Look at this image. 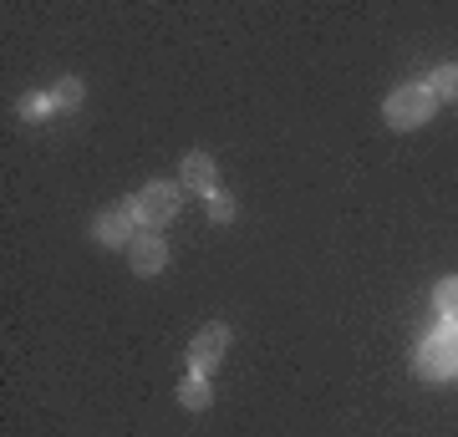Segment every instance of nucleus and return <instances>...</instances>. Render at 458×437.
<instances>
[{
  "label": "nucleus",
  "instance_id": "0eeeda50",
  "mask_svg": "<svg viewBox=\"0 0 458 437\" xmlns=\"http://www.w3.org/2000/svg\"><path fill=\"white\" fill-rule=\"evenodd\" d=\"M179 189H189V194H204L209 198L214 189H219V163H214V153H189L183 158V168H179Z\"/></svg>",
  "mask_w": 458,
  "mask_h": 437
},
{
  "label": "nucleus",
  "instance_id": "f8f14e48",
  "mask_svg": "<svg viewBox=\"0 0 458 437\" xmlns=\"http://www.w3.org/2000/svg\"><path fill=\"white\" fill-rule=\"evenodd\" d=\"M51 113H56L51 92H26V97H21V117H26V122H41V117H51Z\"/></svg>",
  "mask_w": 458,
  "mask_h": 437
},
{
  "label": "nucleus",
  "instance_id": "9d476101",
  "mask_svg": "<svg viewBox=\"0 0 458 437\" xmlns=\"http://www.w3.org/2000/svg\"><path fill=\"white\" fill-rule=\"evenodd\" d=\"M433 310H438L443 321H458V275H448V280L433 285Z\"/></svg>",
  "mask_w": 458,
  "mask_h": 437
},
{
  "label": "nucleus",
  "instance_id": "423d86ee",
  "mask_svg": "<svg viewBox=\"0 0 458 437\" xmlns=\"http://www.w3.org/2000/svg\"><path fill=\"white\" fill-rule=\"evenodd\" d=\"M128 265H132V275H164V265H168V244H164V234H138V240L128 244Z\"/></svg>",
  "mask_w": 458,
  "mask_h": 437
},
{
  "label": "nucleus",
  "instance_id": "39448f33",
  "mask_svg": "<svg viewBox=\"0 0 458 437\" xmlns=\"http://www.w3.org/2000/svg\"><path fill=\"white\" fill-rule=\"evenodd\" d=\"M132 229H138V224H132V214L117 204V209H102L98 219H92V240H98L102 249H123V255H128V244L138 240Z\"/></svg>",
  "mask_w": 458,
  "mask_h": 437
},
{
  "label": "nucleus",
  "instance_id": "6e6552de",
  "mask_svg": "<svg viewBox=\"0 0 458 437\" xmlns=\"http://www.w3.org/2000/svg\"><path fill=\"white\" fill-rule=\"evenodd\" d=\"M174 397H179L183 412H204V407H214V382L209 376H183Z\"/></svg>",
  "mask_w": 458,
  "mask_h": 437
},
{
  "label": "nucleus",
  "instance_id": "9b49d317",
  "mask_svg": "<svg viewBox=\"0 0 458 437\" xmlns=\"http://www.w3.org/2000/svg\"><path fill=\"white\" fill-rule=\"evenodd\" d=\"M82 97H87V87L77 77H62L56 87H51V102H56V113H72V107H82Z\"/></svg>",
  "mask_w": 458,
  "mask_h": 437
},
{
  "label": "nucleus",
  "instance_id": "20e7f679",
  "mask_svg": "<svg viewBox=\"0 0 458 437\" xmlns=\"http://www.w3.org/2000/svg\"><path fill=\"white\" fill-rule=\"evenodd\" d=\"M225 351H229V325H225V321L199 325L194 340H189V351H183V361H189V376H209V382H214V372H219Z\"/></svg>",
  "mask_w": 458,
  "mask_h": 437
},
{
  "label": "nucleus",
  "instance_id": "ddd939ff",
  "mask_svg": "<svg viewBox=\"0 0 458 437\" xmlns=\"http://www.w3.org/2000/svg\"><path fill=\"white\" fill-rule=\"evenodd\" d=\"M234 214H240V204H234L225 189H214V194H209V219H214V224H234Z\"/></svg>",
  "mask_w": 458,
  "mask_h": 437
},
{
  "label": "nucleus",
  "instance_id": "1a4fd4ad",
  "mask_svg": "<svg viewBox=\"0 0 458 437\" xmlns=\"http://www.w3.org/2000/svg\"><path fill=\"white\" fill-rule=\"evenodd\" d=\"M428 92L438 97V107H443V102H458V62L433 66V71H428Z\"/></svg>",
  "mask_w": 458,
  "mask_h": 437
},
{
  "label": "nucleus",
  "instance_id": "f257e3e1",
  "mask_svg": "<svg viewBox=\"0 0 458 437\" xmlns=\"http://www.w3.org/2000/svg\"><path fill=\"white\" fill-rule=\"evenodd\" d=\"M433 113H438V97L428 92V81H403L382 102V122L393 132H418L423 122H433Z\"/></svg>",
  "mask_w": 458,
  "mask_h": 437
},
{
  "label": "nucleus",
  "instance_id": "f03ea898",
  "mask_svg": "<svg viewBox=\"0 0 458 437\" xmlns=\"http://www.w3.org/2000/svg\"><path fill=\"white\" fill-rule=\"evenodd\" d=\"M179 183H168V179H153V183H143L132 198H123V209L132 214V224L138 229H164V224H174V214H179Z\"/></svg>",
  "mask_w": 458,
  "mask_h": 437
},
{
  "label": "nucleus",
  "instance_id": "7ed1b4c3",
  "mask_svg": "<svg viewBox=\"0 0 458 437\" xmlns=\"http://www.w3.org/2000/svg\"><path fill=\"white\" fill-rule=\"evenodd\" d=\"M412 372L428 376V382H448V376H458V321H438V331L418 346Z\"/></svg>",
  "mask_w": 458,
  "mask_h": 437
}]
</instances>
